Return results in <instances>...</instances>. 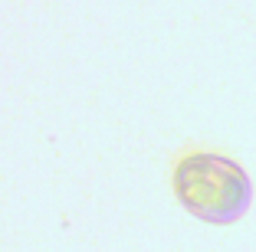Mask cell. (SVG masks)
<instances>
[{
  "label": "cell",
  "instance_id": "cell-1",
  "mask_svg": "<svg viewBox=\"0 0 256 252\" xmlns=\"http://www.w3.org/2000/svg\"><path fill=\"white\" fill-rule=\"evenodd\" d=\"M178 200L207 223H234L246 213L253 187L240 164L217 154H194L174 171Z\"/></svg>",
  "mask_w": 256,
  "mask_h": 252
}]
</instances>
